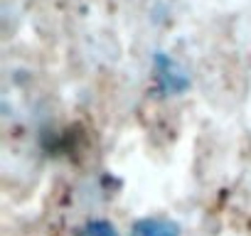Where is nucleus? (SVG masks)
Masks as SVG:
<instances>
[{
	"label": "nucleus",
	"instance_id": "2",
	"mask_svg": "<svg viewBox=\"0 0 251 236\" xmlns=\"http://www.w3.org/2000/svg\"><path fill=\"white\" fill-rule=\"evenodd\" d=\"M177 224L168 219H143L136 224L133 236H177Z\"/></svg>",
	"mask_w": 251,
	"mask_h": 236
},
{
	"label": "nucleus",
	"instance_id": "1",
	"mask_svg": "<svg viewBox=\"0 0 251 236\" xmlns=\"http://www.w3.org/2000/svg\"><path fill=\"white\" fill-rule=\"evenodd\" d=\"M155 71H158V84H160V89L163 91H168V94H180V91H185L187 89V76L180 71V67L170 59V57H165V54H158L155 57Z\"/></svg>",
	"mask_w": 251,
	"mask_h": 236
},
{
	"label": "nucleus",
	"instance_id": "3",
	"mask_svg": "<svg viewBox=\"0 0 251 236\" xmlns=\"http://www.w3.org/2000/svg\"><path fill=\"white\" fill-rule=\"evenodd\" d=\"M79 236H118V234H116V229L108 221H91V224H86L81 229Z\"/></svg>",
	"mask_w": 251,
	"mask_h": 236
}]
</instances>
